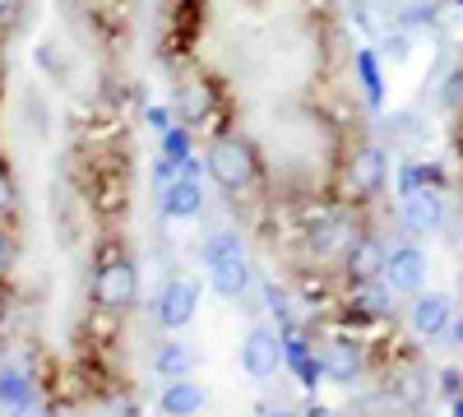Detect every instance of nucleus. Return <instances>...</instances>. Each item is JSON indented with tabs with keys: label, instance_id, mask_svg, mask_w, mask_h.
I'll list each match as a JSON object with an SVG mask.
<instances>
[{
	"label": "nucleus",
	"instance_id": "obj_19",
	"mask_svg": "<svg viewBox=\"0 0 463 417\" xmlns=\"http://www.w3.org/2000/svg\"><path fill=\"white\" fill-rule=\"evenodd\" d=\"M384 394L399 399V403H412V399L421 394V385H417V375H412V371H403V375H384Z\"/></svg>",
	"mask_w": 463,
	"mask_h": 417
},
{
	"label": "nucleus",
	"instance_id": "obj_17",
	"mask_svg": "<svg viewBox=\"0 0 463 417\" xmlns=\"http://www.w3.org/2000/svg\"><path fill=\"white\" fill-rule=\"evenodd\" d=\"M232 255H241V237L218 232V237L204 242V264H218V260H232Z\"/></svg>",
	"mask_w": 463,
	"mask_h": 417
},
{
	"label": "nucleus",
	"instance_id": "obj_15",
	"mask_svg": "<svg viewBox=\"0 0 463 417\" xmlns=\"http://www.w3.org/2000/svg\"><path fill=\"white\" fill-rule=\"evenodd\" d=\"M209 107H213V98H209V84H185V89H181V111H185L190 121L209 117Z\"/></svg>",
	"mask_w": 463,
	"mask_h": 417
},
{
	"label": "nucleus",
	"instance_id": "obj_29",
	"mask_svg": "<svg viewBox=\"0 0 463 417\" xmlns=\"http://www.w3.org/2000/svg\"><path fill=\"white\" fill-rule=\"evenodd\" d=\"M412 5H421V0H412ZM427 5H431V0H427Z\"/></svg>",
	"mask_w": 463,
	"mask_h": 417
},
{
	"label": "nucleus",
	"instance_id": "obj_6",
	"mask_svg": "<svg viewBox=\"0 0 463 417\" xmlns=\"http://www.w3.org/2000/svg\"><path fill=\"white\" fill-rule=\"evenodd\" d=\"M384 176H390V158H384V148L362 144L353 154V163H347V185H353L357 195H380Z\"/></svg>",
	"mask_w": 463,
	"mask_h": 417
},
{
	"label": "nucleus",
	"instance_id": "obj_22",
	"mask_svg": "<svg viewBox=\"0 0 463 417\" xmlns=\"http://www.w3.org/2000/svg\"><path fill=\"white\" fill-rule=\"evenodd\" d=\"M408 47H412V43H408L403 33H394V37H390V56H394V61H408Z\"/></svg>",
	"mask_w": 463,
	"mask_h": 417
},
{
	"label": "nucleus",
	"instance_id": "obj_16",
	"mask_svg": "<svg viewBox=\"0 0 463 417\" xmlns=\"http://www.w3.org/2000/svg\"><path fill=\"white\" fill-rule=\"evenodd\" d=\"M0 399H5L10 408H28L33 403L28 381H24V375H14V371H5V375H0Z\"/></svg>",
	"mask_w": 463,
	"mask_h": 417
},
{
	"label": "nucleus",
	"instance_id": "obj_7",
	"mask_svg": "<svg viewBox=\"0 0 463 417\" xmlns=\"http://www.w3.org/2000/svg\"><path fill=\"white\" fill-rule=\"evenodd\" d=\"M384 283H390L394 292L417 297L421 283H427V255H421L417 246H399V251H390V260H384Z\"/></svg>",
	"mask_w": 463,
	"mask_h": 417
},
{
	"label": "nucleus",
	"instance_id": "obj_10",
	"mask_svg": "<svg viewBox=\"0 0 463 417\" xmlns=\"http://www.w3.org/2000/svg\"><path fill=\"white\" fill-rule=\"evenodd\" d=\"M163 412L167 417H195L204 403H209V394H204V385H195L190 375H181V381H167L163 385Z\"/></svg>",
	"mask_w": 463,
	"mask_h": 417
},
{
	"label": "nucleus",
	"instance_id": "obj_24",
	"mask_svg": "<svg viewBox=\"0 0 463 417\" xmlns=\"http://www.w3.org/2000/svg\"><path fill=\"white\" fill-rule=\"evenodd\" d=\"M10 270V242H5V232H0V274Z\"/></svg>",
	"mask_w": 463,
	"mask_h": 417
},
{
	"label": "nucleus",
	"instance_id": "obj_3",
	"mask_svg": "<svg viewBox=\"0 0 463 417\" xmlns=\"http://www.w3.org/2000/svg\"><path fill=\"white\" fill-rule=\"evenodd\" d=\"M195 307H200V288L190 279H167L163 292H158V325L185 329L190 316H195Z\"/></svg>",
	"mask_w": 463,
	"mask_h": 417
},
{
	"label": "nucleus",
	"instance_id": "obj_20",
	"mask_svg": "<svg viewBox=\"0 0 463 417\" xmlns=\"http://www.w3.org/2000/svg\"><path fill=\"white\" fill-rule=\"evenodd\" d=\"M338 242H343V223H320V227H311V251H316V255H329Z\"/></svg>",
	"mask_w": 463,
	"mask_h": 417
},
{
	"label": "nucleus",
	"instance_id": "obj_5",
	"mask_svg": "<svg viewBox=\"0 0 463 417\" xmlns=\"http://www.w3.org/2000/svg\"><path fill=\"white\" fill-rule=\"evenodd\" d=\"M241 366L255 375V381L274 375V371L283 366V344H279V334L264 329V325H255V329L246 334V344H241Z\"/></svg>",
	"mask_w": 463,
	"mask_h": 417
},
{
	"label": "nucleus",
	"instance_id": "obj_26",
	"mask_svg": "<svg viewBox=\"0 0 463 417\" xmlns=\"http://www.w3.org/2000/svg\"><path fill=\"white\" fill-rule=\"evenodd\" d=\"M10 417H43V412H33V408H10Z\"/></svg>",
	"mask_w": 463,
	"mask_h": 417
},
{
	"label": "nucleus",
	"instance_id": "obj_28",
	"mask_svg": "<svg viewBox=\"0 0 463 417\" xmlns=\"http://www.w3.org/2000/svg\"><path fill=\"white\" fill-rule=\"evenodd\" d=\"M454 338H458V344H463V320H458V325H454Z\"/></svg>",
	"mask_w": 463,
	"mask_h": 417
},
{
	"label": "nucleus",
	"instance_id": "obj_25",
	"mask_svg": "<svg viewBox=\"0 0 463 417\" xmlns=\"http://www.w3.org/2000/svg\"><path fill=\"white\" fill-rule=\"evenodd\" d=\"M260 417H297L292 408H274V403H269V408H260Z\"/></svg>",
	"mask_w": 463,
	"mask_h": 417
},
{
	"label": "nucleus",
	"instance_id": "obj_14",
	"mask_svg": "<svg viewBox=\"0 0 463 417\" xmlns=\"http://www.w3.org/2000/svg\"><path fill=\"white\" fill-rule=\"evenodd\" d=\"M153 366H158V371L167 375V381H181V375L195 371V353H190V344H176V338H172V344H163V348H158Z\"/></svg>",
	"mask_w": 463,
	"mask_h": 417
},
{
	"label": "nucleus",
	"instance_id": "obj_21",
	"mask_svg": "<svg viewBox=\"0 0 463 417\" xmlns=\"http://www.w3.org/2000/svg\"><path fill=\"white\" fill-rule=\"evenodd\" d=\"M14 204V176H10V167L0 163V213H5Z\"/></svg>",
	"mask_w": 463,
	"mask_h": 417
},
{
	"label": "nucleus",
	"instance_id": "obj_23",
	"mask_svg": "<svg viewBox=\"0 0 463 417\" xmlns=\"http://www.w3.org/2000/svg\"><path fill=\"white\" fill-rule=\"evenodd\" d=\"M458 98H463V70H458V74H449V89H445V102H449V107H454Z\"/></svg>",
	"mask_w": 463,
	"mask_h": 417
},
{
	"label": "nucleus",
	"instance_id": "obj_27",
	"mask_svg": "<svg viewBox=\"0 0 463 417\" xmlns=\"http://www.w3.org/2000/svg\"><path fill=\"white\" fill-rule=\"evenodd\" d=\"M14 10V0H0V14H10Z\"/></svg>",
	"mask_w": 463,
	"mask_h": 417
},
{
	"label": "nucleus",
	"instance_id": "obj_11",
	"mask_svg": "<svg viewBox=\"0 0 463 417\" xmlns=\"http://www.w3.org/2000/svg\"><path fill=\"white\" fill-rule=\"evenodd\" d=\"M209 283H213L218 297H241V292L250 288V264H246V255H232V260L209 264Z\"/></svg>",
	"mask_w": 463,
	"mask_h": 417
},
{
	"label": "nucleus",
	"instance_id": "obj_2",
	"mask_svg": "<svg viewBox=\"0 0 463 417\" xmlns=\"http://www.w3.org/2000/svg\"><path fill=\"white\" fill-rule=\"evenodd\" d=\"M135 297H139V270L130 260L98 264V274H93V301H98V307L126 311V307H135Z\"/></svg>",
	"mask_w": 463,
	"mask_h": 417
},
{
	"label": "nucleus",
	"instance_id": "obj_4",
	"mask_svg": "<svg viewBox=\"0 0 463 417\" xmlns=\"http://www.w3.org/2000/svg\"><path fill=\"white\" fill-rule=\"evenodd\" d=\"M384 260H390V251H384L375 237H347V251H343V270L353 283H375L384 279Z\"/></svg>",
	"mask_w": 463,
	"mask_h": 417
},
{
	"label": "nucleus",
	"instance_id": "obj_12",
	"mask_svg": "<svg viewBox=\"0 0 463 417\" xmlns=\"http://www.w3.org/2000/svg\"><path fill=\"white\" fill-rule=\"evenodd\" d=\"M320 371L329 375L334 385H353L357 375H362V353H357L353 344H343V338H338V344H329V348H325Z\"/></svg>",
	"mask_w": 463,
	"mask_h": 417
},
{
	"label": "nucleus",
	"instance_id": "obj_9",
	"mask_svg": "<svg viewBox=\"0 0 463 417\" xmlns=\"http://www.w3.org/2000/svg\"><path fill=\"white\" fill-rule=\"evenodd\" d=\"M403 218L412 232H431V227L445 223V200L436 191H421V185H412L408 200H403Z\"/></svg>",
	"mask_w": 463,
	"mask_h": 417
},
{
	"label": "nucleus",
	"instance_id": "obj_18",
	"mask_svg": "<svg viewBox=\"0 0 463 417\" xmlns=\"http://www.w3.org/2000/svg\"><path fill=\"white\" fill-rule=\"evenodd\" d=\"M417 139H421V130H417V121L408 117V111L390 117V144H399V148H417Z\"/></svg>",
	"mask_w": 463,
	"mask_h": 417
},
{
	"label": "nucleus",
	"instance_id": "obj_8",
	"mask_svg": "<svg viewBox=\"0 0 463 417\" xmlns=\"http://www.w3.org/2000/svg\"><path fill=\"white\" fill-rule=\"evenodd\" d=\"M449 316H454V307H449L445 292H417V297H412V311H408L412 329L427 334V338L445 334V329H449Z\"/></svg>",
	"mask_w": 463,
	"mask_h": 417
},
{
	"label": "nucleus",
	"instance_id": "obj_13",
	"mask_svg": "<svg viewBox=\"0 0 463 417\" xmlns=\"http://www.w3.org/2000/svg\"><path fill=\"white\" fill-rule=\"evenodd\" d=\"M204 209V191L195 181H172L163 191V213L167 218H195Z\"/></svg>",
	"mask_w": 463,
	"mask_h": 417
},
{
	"label": "nucleus",
	"instance_id": "obj_1",
	"mask_svg": "<svg viewBox=\"0 0 463 417\" xmlns=\"http://www.w3.org/2000/svg\"><path fill=\"white\" fill-rule=\"evenodd\" d=\"M255 172H260L255 148L241 135L213 139V148H209V176L222 185V191H246V185L255 181Z\"/></svg>",
	"mask_w": 463,
	"mask_h": 417
}]
</instances>
